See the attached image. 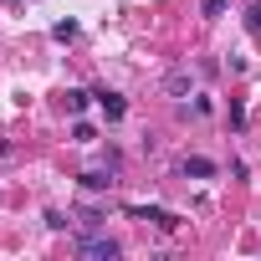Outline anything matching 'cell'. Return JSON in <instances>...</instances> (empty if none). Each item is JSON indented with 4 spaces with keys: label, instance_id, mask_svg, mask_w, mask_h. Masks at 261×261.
I'll use <instances>...</instances> for the list:
<instances>
[{
    "label": "cell",
    "instance_id": "cell-1",
    "mask_svg": "<svg viewBox=\"0 0 261 261\" xmlns=\"http://www.w3.org/2000/svg\"><path fill=\"white\" fill-rule=\"evenodd\" d=\"M77 251H82V256H102V261H113V256H118V241L87 230V236H77Z\"/></svg>",
    "mask_w": 261,
    "mask_h": 261
},
{
    "label": "cell",
    "instance_id": "cell-2",
    "mask_svg": "<svg viewBox=\"0 0 261 261\" xmlns=\"http://www.w3.org/2000/svg\"><path fill=\"white\" fill-rule=\"evenodd\" d=\"M128 215H134V220H149V225H159V230H174V225H179V215H169V210H159V205H128Z\"/></svg>",
    "mask_w": 261,
    "mask_h": 261
},
{
    "label": "cell",
    "instance_id": "cell-3",
    "mask_svg": "<svg viewBox=\"0 0 261 261\" xmlns=\"http://www.w3.org/2000/svg\"><path fill=\"white\" fill-rule=\"evenodd\" d=\"M164 92H169V97H190V92H195V77H190V67H174V72L164 77Z\"/></svg>",
    "mask_w": 261,
    "mask_h": 261
},
{
    "label": "cell",
    "instance_id": "cell-4",
    "mask_svg": "<svg viewBox=\"0 0 261 261\" xmlns=\"http://www.w3.org/2000/svg\"><path fill=\"white\" fill-rule=\"evenodd\" d=\"M92 97L102 102V118H108V123H118V118L128 113V102H123V92H108V87H102V92H92Z\"/></svg>",
    "mask_w": 261,
    "mask_h": 261
},
{
    "label": "cell",
    "instance_id": "cell-5",
    "mask_svg": "<svg viewBox=\"0 0 261 261\" xmlns=\"http://www.w3.org/2000/svg\"><path fill=\"white\" fill-rule=\"evenodd\" d=\"M210 174H215V164H210V159H200V154H190V159H185V179H210Z\"/></svg>",
    "mask_w": 261,
    "mask_h": 261
},
{
    "label": "cell",
    "instance_id": "cell-6",
    "mask_svg": "<svg viewBox=\"0 0 261 261\" xmlns=\"http://www.w3.org/2000/svg\"><path fill=\"white\" fill-rule=\"evenodd\" d=\"M87 97H92V92H82V87H67V113H72V118H82V113H87Z\"/></svg>",
    "mask_w": 261,
    "mask_h": 261
},
{
    "label": "cell",
    "instance_id": "cell-7",
    "mask_svg": "<svg viewBox=\"0 0 261 261\" xmlns=\"http://www.w3.org/2000/svg\"><path fill=\"white\" fill-rule=\"evenodd\" d=\"M113 185V174H102V169H87L82 174V190H108Z\"/></svg>",
    "mask_w": 261,
    "mask_h": 261
},
{
    "label": "cell",
    "instance_id": "cell-8",
    "mask_svg": "<svg viewBox=\"0 0 261 261\" xmlns=\"http://www.w3.org/2000/svg\"><path fill=\"white\" fill-rule=\"evenodd\" d=\"M225 6H230V0H200V16L215 21V16H225Z\"/></svg>",
    "mask_w": 261,
    "mask_h": 261
},
{
    "label": "cell",
    "instance_id": "cell-9",
    "mask_svg": "<svg viewBox=\"0 0 261 261\" xmlns=\"http://www.w3.org/2000/svg\"><path fill=\"white\" fill-rule=\"evenodd\" d=\"M72 139H77V144H92L97 128H92V123H72Z\"/></svg>",
    "mask_w": 261,
    "mask_h": 261
},
{
    "label": "cell",
    "instance_id": "cell-10",
    "mask_svg": "<svg viewBox=\"0 0 261 261\" xmlns=\"http://www.w3.org/2000/svg\"><path fill=\"white\" fill-rule=\"evenodd\" d=\"M51 36H57V41H72V36H77V21H57Z\"/></svg>",
    "mask_w": 261,
    "mask_h": 261
},
{
    "label": "cell",
    "instance_id": "cell-11",
    "mask_svg": "<svg viewBox=\"0 0 261 261\" xmlns=\"http://www.w3.org/2000/svg\"><path fill=\"white\" fill-rule=\"evenodd\" d=\"M246 31H251V36H261V6H251V11H246Z\"/></svg>",
    "mask_w": 261,
    "mask_h": 261
},
{
    "label": "cell",
    "instance_id": "cell-12",
    "mask_svg": "<svg viewBox=\"0 0 261 261\" xmlns=\"http://www.w3.org/2000/svg\"><path fill=\"white\" fill-rule=\"evenodd\" d=\"M230 128H246V108H241L236 97H230Z\"/></svg>",
    "mask_w": 261,
    "mask_h": 261
}]
</instances>
